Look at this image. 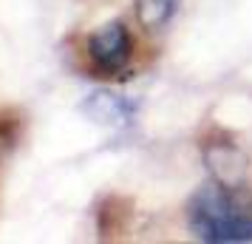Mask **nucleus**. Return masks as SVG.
I'll use <instances>...</instances> for the list:
<instances>
[{"label": "nucleus", "mask_w": 252, "mask_h": 244, "mask_svg": "<svg viewBox=\"0 0 252 244\" xmlns=\"http://www.w3.org/2000/svg\"><path fill=\"white\" fill-rule=\"evenodd\" d=\"M204 165L213 182L221 185H244L247 182V153L241 151L232 139H207L204 148Z\"/></svg>", "instance_id": "obj_3"}, {"label": "nucleus", "mask_w": 252, "mask_h": 244, "mask_svg": "<svg viewBox=\"0 0 252 244\" xmlns=\"http://www.w3.org/2000/svg\"><path fill=\"white\" fill-rule=\"evenodd\" d=\"M14 145V131L9 125H0V159H3V153L9 151Z\"/></svg>", "instance_id": "obj_6"}, {"label": "nucleus", "mask_w": 252, "mask_h": 244, "mask_svg": "<svg viewBox=\"0 0 252 244\" xmlns=\"http://www.w3.org/2000/svg\"><path fill=\"white\" fill-rule=\"evenodd\" d=\"M136 20L145 32H161L179 12V0H136Z\"/></svg>", "instance_id": "obj_5"}, {"label": "nucleus", "mask_w": 252, "mask_h": 244, "mask_svg": "<svg viewBox=\"0 0 252 244\" xmlns=\"http://www.w3.org/2000/svg\"><path fill=\"white\" fill-rule=\"evenodd\" d=\"M82 111L91 116L96 125H105V128H125L133 119V105L127 103L125 97L111 94V91L91 94L82 103Z\"/></svg>", "instance_id": "obj_4"}, {"label": "nucleus", "mask_w": 252, "mask_h": 244, "mask_svg": "<svg viewBox=\"0 0 252 244\" xmlns=\"http://www.w3.org/2000/svg\"><path fill=\"white\" fill-rule=\"evenodd\" d=\"M187 224L195 239L207 244L252 242V196L244 185L210 179L187 202Z\"/></svg>", "instance_id": "obj_1"}, {"label": "nucleus", "mask_w": 252, "mask_h": 244, "mask_svg": "<svg viewBox=\"0 0 252 244\" xmlns=\"http://www.w3.org/2000/svg\"><path fill=\"white\" fill-rule=\"evenodd\" d=\"M130 51H133L130 35H127L125 23H119V20L105 23L88 40V57H91V66L99 77L119 74L130 63Z\"/></svg>", "instance_id": "obj_2"}]
</instances>
